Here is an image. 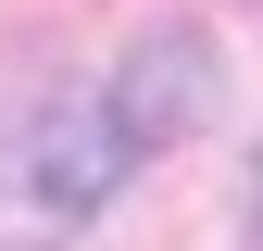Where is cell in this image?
Returning a JSON list of instances; mask_svg holds the SVG:
<instances>
[{"label": "cell", "mask_w": 263, "mask_h": 251, "mask_svg": "<svg viewBox=\"0 0 263 251\" xmlns=\"http://www.w3.org/2000/svg\"><path fill=\"white\" fill-rule=\"evenodd\" d=\"M125 164H138V151H125L113 101H63V113L38 126V138H25V188H38L50 213H101Z\"/></svg>", "instance_id": "cell-2"}, {"label": "cell", "mask_w": 263, "mask_h": 251, "mask_svg": "<svg viewBox=\"0 0 263 251\" xmlns=\"http://www.w3.org/2000/svg\"><path fill=\"white\" fill-rule=\"evenodd\" d=\"M226 101V63L201 25H151L138 50H125V76H113V126H125V151H163V138H188Z\"/></svg>", "instance_id": "cell-1"}, {"label": "cell", "mask_w": 263, "mask_h": 251, "mask_svg": "<svg viewBox=\"0 0 263 251\" xmlns=\"http://www.w3.org/2000/svg\"><path fill=\"white\" fill-rule=\"evenodd\" d=\"M251 251H263V176H251Z\"/></svg>", "instance_id": "cell-3"}]
</instances>
